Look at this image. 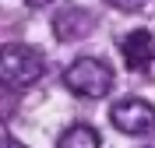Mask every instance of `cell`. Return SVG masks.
<instances>
[{"instance_id": "1", "label": "cell", "mask_w": 155, "mask_h": 148, "mask_svg": "<svg viewBox=\"0 0 155 148\" xmlns=\"http://www.w3.org/2000/svg\"><path fill=\"white\" fill-rule=\"evenodd\" d=\"M64 85L81 99H102L113 88V71H109V64L95 57H81L64 71Z\"/></svg>"}, {"instance_id": "2", "label": "cell", "mask_w": 155, "mask_h": 148, "mask_svg": "<svg viewBox=\"0 0 155 148\" xmlns=\"http://www.w3.org/2000/svg\"><path fill=\"white\" fill-rule=\"evenodd\" d=\"M42 57L32 46H4V60H0V78L7 88H28L42 78Z\"/></svg>"}, {"instance_id": "3", "label": "cell", "mask_w": 155, "mask_h": 148, "mask_svg": "<svg viewBox=\"0 0 155 148\" xmlns=\"http://www.w3.org/2000/svg\"><path fill=\"white\" fill-rule=\"evenodd\" d=\"M109 120L120 134H148L155 130V106L145 99H120L109 109Z\"/></svg>"}, {"instance_id": "4", "label": "cell", "mask_w": 155, "mask_h": 148, "mask_svg": "<svg viewBox=\"0 0 155 148\" xmlns=\"http://www.w3.org/2000/svg\"><path fill=\"white\" fill-rule=\"evenodd\" d=\"M120 53H124V64L130 71H145L155 60V35L148 28H134L120 39Z\"/></svg>"}, {"instance_id": "5", "label": "cell", "mask_w": 155, "mask_h": 148, "mask_svg": "<svg viewBox=\"0 0 155 148\" xmlns=\"http://www.w3.org/2000/svg\"><path fill=\"white\" fill-rule=\"evenodd\" d=\"M92 25H95V18H92L85 7H64L57 18H53V32H57V39H64V42L85 39L88 32H92Z\"/></svg>"}, {"instance_id": "6", "label": "cell", "mask_w": 155, "mask_h": 148, "mask_svg": "<svg viewBox=\"0 0 155 148\" xmlns=\"http://www.w3.org/2000/svg\"><path fill=\"white\" fill-rule=\"evenodd\" d=\"M57 148H102V141H99V130L95 127L74 123V127H67L64 134H60Z\"/></svg>"}, {"instance_id": "7", "label": "cell", "mask_w": 155, "mask_h": 148, "mask_svg": "<svg viewBox=\"0 0 155 148\" xmlns=\"http://www.w3.org/2000/svg\"><path fill=\"white\" fill-rule=\"evenodd\" d=\"M109 4H113L116 11H127V14H134V11H141L148 4V0H109Z\"/></svg>"}, {"instance_id": "8", "label": "cell", "mask_w": 155, "mask_h": 148, "mask_svg": "<svg viewBox=\"0 0 155 148\" xmlns=\"http://www.w3.org/2000/svg\"><path fill=\"white\" fill-rule=\"evenodd\" d=\"M4 148H25V145H21L18 138H4Z\"/></svg>"}, {"instance_id": "9", "label": "cell", "mask_w": 155, "mask_h": 148, "mask_svg": "<svg viewBox=\"0 0 155 148\" xmlns=\"http://www.w3.org/2000/svg\"><path fill=\"white\" fill-rule=\"evenodd\" d=\"M28 7H46V4H53V0H25Z\"/></svg>"}, {"instance_id": "10", "label": "cell", "mask_w": 155, "mask_h": 148, "mask_svg": "<svg viewBox=\"0 0 155 148\" xmlns=\"http://www.w3.org/2000/svg\"><path fill=\"white\" fill-rule=\"evenodd\" d=\"M141 148H155V141H148V145H141Z\"/></svg>"}]
</instances>
